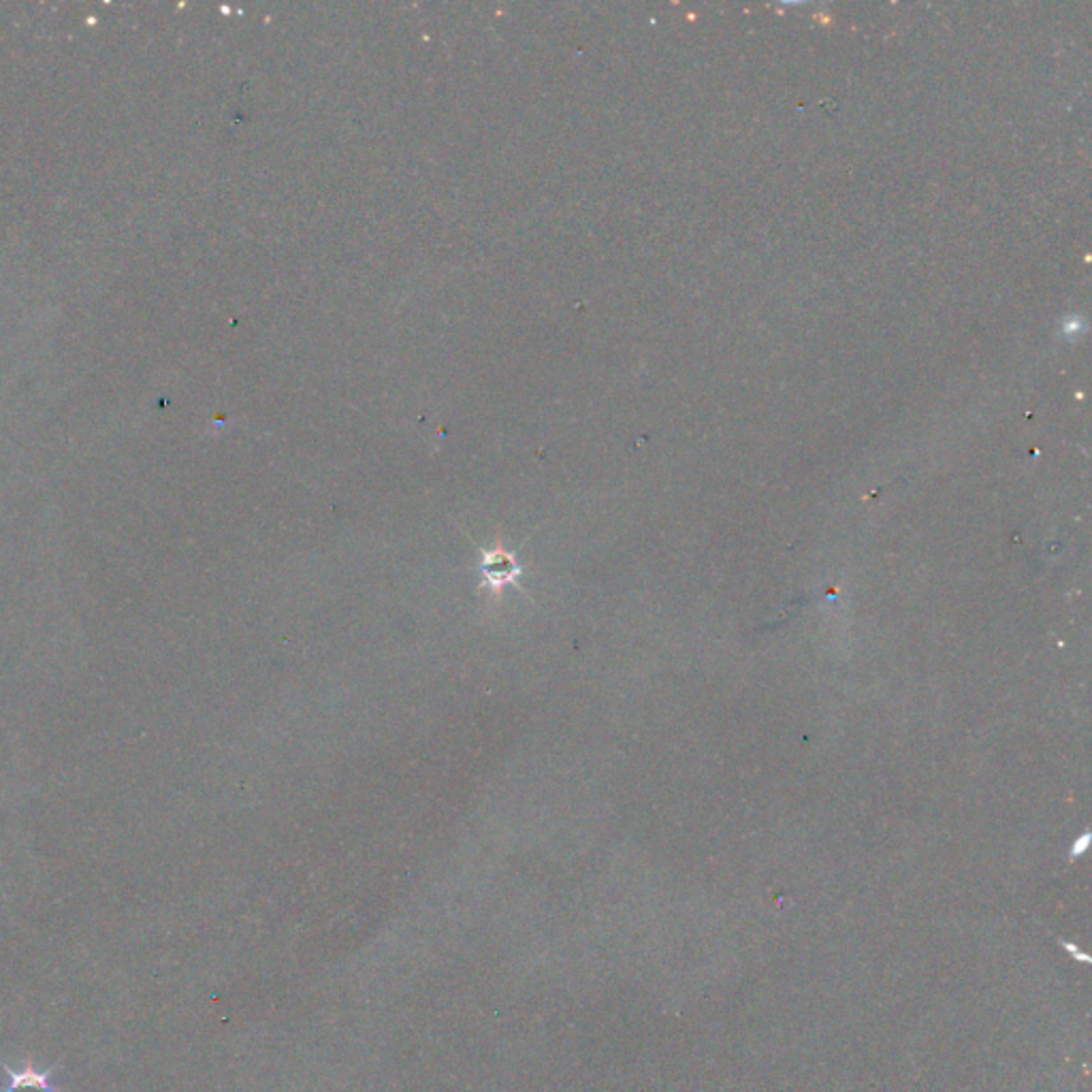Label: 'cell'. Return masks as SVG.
<instances>
[{
	"label": "cell",
	"instance_id": "1",
	"mask_svg": "<svg viewBox=\"0 0 1092 1092\" xmlns=\"http://www.w3.org/2000/svg\"><path fill=\"white\" fill-rule=\"evenodd\" d=\"M481 572H483L485 585H489L493 589H500V587H506V585L514 583L516 579L521 577V566H519V562L514 560L512 553H508L504 549H493V551H487L483 555Z\"/></svg>",
	"mask_w": 1092,
	"mask_h": 1092
},
{
	"label": "cell",
	"instance_id": "2",
	"mask_svg": "<svg viewBox=\"0 0 1092 1092\" xmlns=\"http://www.w3.org/2000/svg\"><path fill=\"white\" fill-rule=\"evenodd\" d=\"M9 1078L7 1092H58V1086L52 1082V1074L56 1067L36 1069L34 1065L26 1063L22 1069H11L7 1063H0Z\"/></svg>",
	"mask_w": 1092,
	"mask_h": 1092
}]
</instances>
